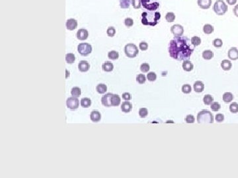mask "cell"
<instances>
[{"label": "cell", "instance_id": "6da1fadb", "mask_svg": "<svg viewBox=\"0 0 238 178\" xmlns=\"http://www.w3.org/2000/svg\"><path fill=\"white\" fill-rule=\"evenodd\" d=\"M194 46L187 36L175 37L169 44V55L177 61L189 60L194 52Z\"/></svg>", "mask_w": 238, "mask_h": 178}, {"label": "cell", "instance_id": "7a4b0ae2", "mask_svg": "<svg viewBox=\"0 0 238 178\" xmlns=\"http://www.w3.org/2000/svg\"><path fill=\"white\" fill-rule=\"evenodd\" d=\"M145 11L142 13V23L146 26L154 27L161 19V14L158 11Z\"/></svg>", "mask_w": 238, "mask_h": 178}, {"label": "cell", "instance_id": "3957f363", "mask_svg": "<svg viewBox=\"0 0 238 178\" xmlns=\"http://www.w3.org/2000/svg\"><path fill=\"white\" fill-rule=\"evenodd\" d=\"M197 122L199 123H213L214 116L210 111L203 110L197 115Z\"/></svg>", "mask_w": 238, "mask_h": 178}, {"label": "cell", "instance_id": "277c9868", "mask_svg": "<svg viewBox=\"0 0 238 178\" xmlns=\"http://www.w3.org/2000/svg\"><path fill=\"white\" fill-rule=\"evenodd\" d=\"M228 7L223 0H217L213 6V10L216 15L222 16L226 14Z\"/></svg>", "mask_w": 238, "mask_h": 178}, {"label": "cell", "instance_id": "5b68a950", "mask_svg": "<svg viewBox=\"0 0 238 178\" xmlns=\"http://www.w3.org/2000/svg\"><path fill=\"white\" fill-rule=\"evenodd\" d=\"M142 6L147 11H155L159 8V0H141Z\"/></svg>", "mask_w": 238, "mask_h": 178}, {"label": "cell", "instance_id": "8992f818", "mask_svg": "<svg viewBox=\"0 0 238 178\" xmlns=\"http://www.w3.org/2000/svg\"><path fill=\"white\" fill-rule=\"evenodd\" d=\"M125 53L128 57L134 58L138 54L139 50L136 45L134 44H132V43H129L125 46Z\"/></svg>", "mask_w": 238, "mask_h": 178}, {"label": "cell", "instance_id": "52a82bcc", "mask_svg": "<svg viewBox=\"0 0 238 178\" xmlns=\"http://www.w3.org/2000/svg\"><path fill=\"white\" fill-rule=\"evenodd\" d=\"M92 46L88 43H81L77 46V52L83 56H87L92 52Z\"/></svg>", "mask_w": 238, "mask_h": 178}, {"label": "cell", "instance_id": "ba28073f", "mask_svg": "<svg viewBox=\"0 0 238 178\" xmlns=\"http://www.w3.org/2000/svg\"><path fill=\"white\" fill-rule=\"evenodd\" d=\"M66 106L71 110H75L79 108L80 101L78 98L74 96L70 97L66 100Z\"/></svg>", "mask_w": 238, "mask_h": 178}, {"label": "cell", "instance_id": "9c48e42d", "mask_svg": "<svg viewBox=\"0 0 238 178\" xmlns=\"http://www.w3.org/2000/svg\"><path fill=\"white\" fill-rule=\"evenodd\" d=\"M171 32L175 37L182 36L184 33V28L181 25H174L171 27Z\"/></svg>", "mask_w": 238, "mask_h": 178}, {"label": "cell", "instance_id": "30bf717a", "mask_svg": "<svg viewBox=\"0 0 238 178\" xmlns=\"http://www.w3.org/2000/svg\"><path fill=\"white\" fill-rule=\"evenodd\" d=\"M89 36V32L87 30L85 29H80L78 30L76 34V37L78 40H85L87 39Z\"/></svg>", "mask_w": 238, "mask_h": 178}, {"label": "cell", "instance_id": "8fae6325", "mask_svg": "<svg viewBox=\"0 0 238 178\" xmlns=\"http://www.w3.org/2000/svg\"><path fill=\"white\" fill-rule=\"evenodd\" d=\"M77 25L78 23L77 20H75L74 19H68L66 22H65L66 29L69 30H74L75 29H76Z\"/></svg>", "mask_w": 238, "mask_h": 178}, {"label": "cell", "instance_id": "7c38bea8", "mask_svg": "<svg viewBox=\"0 0 238 178\" xmlns=\"http://www.w3.org/2000/svg\"><path fill=\"white\" fill-rule=\"evenodd\" d=\"M113 94L111 93H108L107 94H106L105 95H104L102 98H101V103H102L103 105L105 107H111V96H112Z\"/></svg>", "mask_w": 238, "mask_h": 178}, {"label": "cell", "instance_id": "4fadbf2b", "mask_svg": "<svg viewBox=\"0 0 238 178\" xmlns=\"http://www.w3.org/2000/svg\"><path fill=\"white\" fill-rule=\"evenodd\" d=\"M227 56H228V58H230V60L233 61L238 60V50L237 48L233 47L230 48L227 52Z\"/></svg>", "mask_w": 238, "mask_h": 178}, {"label": "cell", "instance_id": "5bb4252c", "mask_svg": "<svg viewBox=\"0 0 238 178\" xmlns=\"http://www.w3.org/2000/svg\"><path fill=\"white\" fill-rule=\"evenodd\" d=\"M212 0H197V4L200 8L202 9H208L212 6Z\"/></svg>", "mask_w": 238, "mask_h": 178}, {"label": "cell", "instance_id": "9a60e30c", "mask_svg": "<svg viewBox=\"0 0 238 178\" xmlns=\"http://www.w3.org/2000/svg\"><path fill=\"white\" fill-rule=\"evenodd\" d=\"M90 65L88 62L85 60H82L78 64V69L81 72H87L89 69Z\"/></svg>", "mask_w": 238, "mask_h": 178}, {"label": "cell", "instance_id": "2e32d148", "mask_svg": "<svg viewBox=\"0 0 238 178\" xmlns=\"http://www.w3.org/2000/svg\"><path fill=\"white\" fill-rule=\"evenodd\" d=\"M90 118L91 120L94 123H97V122L100 121L101 119V114L99 111L93 110L90 114Z\"/></svg>", "mask_w": 238, "mask_h": 178}, {"label": "cell", "instance_id": "e0dca14e", "mask_svg": "<svg viewBox=\"0 0 238 178\" xmlns=\"http://www.w3.org/2000/svg\"><path fill=\"white\" fill-rule=\"evenodd\" d=\"M193 88H194V91H195V92L197 93H201L202 92H203V90L204 89V83L201 81H197L194 83Z\"/></svg>", "mask_w": 238, "mask_h": 178}, {"label": "cell", "instance_id": "ac0fdd59", "mask_svg": "<svg viewBox=\"0 0 238 178\" xmlns=\"http://www.w3.org/2000/svg\"><path fill=\"white\" fill-rule=\"evenodd\" d=\"M132 109V105L128 101H125L122 103L121 105V110L125 113H129Z\"/></svg>", "mask_w": 238, "mask_h": 178}, {"label": "cell", "instance_id": "d6986e66", "mask_svg": "<svg viewBox=\"0 0 238 178\" xmlns=\"http://www.w3.org/2000/svg\"><path fill=\"white\" fill-rule=\"evenodd\" d=\"M182 67H183V69L187 71V72H190L194 68V65L192 64V63L189 60H185L183 61V65H182Z\"/></svg>", "mask_w": 238, "mask_h": 178}, {"label": "cell", "instance_id": "ffe728a7", "mask_svg": "<svg viewBox=\"0 0 238 178\" xmlns=\"http://www.w3.org/2000/svg\"><path fill=\"white\" fill-rule=\"evenodd\" d=\"M111 106H118L120 104L121 98L118 95H113L111 96Z\"/></svg>", "mask_w": 238, "mask_h": 178}, {"label": "cell", "instance_id": "44dd1931", "mask_svg": "<svg viewBox=\"0 0 238 178\" xmlns=\"http://www.w3.org/2000/svg\"><path fill=\"white\" fill-rule=\"evenodd\" d=\"M221 67L224 71H230L232 67V63L228 60H224L221 62Z\"/></svg>", "mask_w": 238, "mask_h": 178}, {"label": "cell", "instance_id": "7402d4cb", "mask_svg": "<svg viewBox=\"0 0 238 178\" xmlns=\"http://www.w3.org/2000/svg\"><path fill=\"white\" fill-rule=\"evenodd\" d=\"M222 99L225 103H230L234 100V95L232 93L226 92L223 95Z\"/></svg>", "mask_w": 238, "mask_h": 178}, {"label": "cell", "instance_id": "603a6c76", "mask_svg": "<svg viewBox=\"0 0 238 178\" xmlns=\"http://www.w3.org/2000/svg\"><path fill=\"white\" fill-rule=\"evenodd\" d=\"M102 69L105 72H111L114 69V65L111 62H106L103 64Z\"/></svg>", "mask_w": 238, "mask_h": 178}, {"label": "cell", "instance_id": "cb8c5ba5", "mask_svg": "<svg viewBox=\"0 0 238 178\" xmlns=\"http://www.w3.org/2000/svg\"><path fill=\"white\" fill-rule=\"evenodd\" d=\"M202 57L204 58V60H210L213 58L214 57V53L212 51L210 50H204L203 52H202Z\"/></svg>", "mask_w": 238, "mask_h": 178}, {"label": "cell", "instance_id": "d4e9b609", "mask_svg": "<svg viewBox=\"0 0 238 178\" xmlns=\"http://www.w3.org/2000/svg\"><path fill=\"white\" fill-rule=\"evenodd\" d=\"M96 90L99 94L103 95L105 94L107 90V86L105 84H99L97 85V87H96Z\"/></svg>", "mask_w": 238, "mask_h": 178}, {"label": "cell", "instance_id": "484cf974", "mask_svg": "<svg viewBox=\"0 0 238 178\" xmlns=\"http://www.w3.org/2000/svg\"><path fill=\"white\" fill-rule=\"evenodd\" d=\"M214 27L211 24H206L203 27V32L206 34H211L214 32Z\"/></svg>", "mask_w": 238, "mask_h": 178}, {"label": "cell", "instance_id": "4316f807", "mask_svg": "<svg viewBox=\"0 0 238 178\" xmlns=\"http://www.w3.org/2000/svg\"><path fill=\"white\" fill-rule=\"evenodd\" d=\"M91 105H92V100H91L90 98H83L82 100H81V106H82L83 108H87L89 107H90Z\"/></svg>", "mask_w": 238, "mask_h": 178}, {"label": "cell", "instance_id": "83f0119b", "mask_svg": "<svg viewBox=\"0 0 238 178\" xmlns=\"http://www.w3.org/2000/svg\"><path fill=\"white\" fill-rule=\"evenodd\" d=\"M81 94H82V90H81L80 88L77 87V86L73 87L72 90H71V95H72V96H74V97H80L81 96Z\"/></svg>", "mask_w": 238, "mask_h": 178}, {"label": "cell", "instance_id": "f1b7e54d", "mask_svg": "<svg viewBox=\"0 0 238 178\" xmlns=\"http://www.w3.org/2000/svg\"><path fill=\"white\" fill-rule=\"evenodd\" d=\"M65 61L69 64H72L75 62V55L72 53H68L65 55Z\"/></svg>", "mask_w": 238, "mask_h": 178}, {"label": "cell", "instance_id": "f546056e", "mask_svg": "<svg viewBox=\"0 0 238 178\" xmlns=\"http://www.w3.org/2000/svg\"><path fill=\"white\" fill-rule=\"evenodd\" d=\"M214 98L211 95H206L204 96L203 102L205 105H211V104L213 102Z\"/></svg>", "mask_w": 238, "mask_h": 178}, {"label": "cell", "instance_id": "4dcf8cb0", "mask_svg": "<svg viewBox=\"0 0 238 178\" xmlns=\"http://www.w3.org/2000/svg\"><path fill=\"white\" fill-rule=\"evenodd\" d=\"M108 57L109 58L110 60H118L119 57V53L118 52H116L115 50L110 51V52L108 53Z\"/></svg>", "mask_w": 238, "mask_h": 178}, {"label": "cell", "instance_id": "1f68e13d", "mask_svg": "<svg viewBox=\"0 0 238 178\" xmlns=\"http://www.w3.org/2000/svg\"><path fill=\"white\" fill-rule=\"evenodd\" d=\"M165 20L168 22H172L175 20V15L173 12H168L165 15Z\"/></svg>", "mask_w": 238, "mask_h": 178}, {"label": "cell", "instance_id": "d6a6232c", "mask_svg": "<svg viewBox=\"0 0 238 178\" xmlns=\"http://www.w3.org/2000/svg\"><path fill=\"white\" fill-rule=\"evenodd\" d=\"M130 6V0H120V7L122 9H128Z\"/></svg>", "mask_w": 238, "mask_h": 178}, {"label": "cell", "instance_id": "836d02e7", "mask_svg": "<svg viewBox=\"0 0 238 178\" xmlns=\"http://www.w3.org/2000/svg\"><path fill=\"white\" fill-rule=\"evenodd\" d=\"M191 43L194 46V47L198 46L200 44H201V38L199 36H193L192 37L191 39Z\"/></svg>", "mask_w": 238, "mask_h": 178}, {"label": "cell", "instance_id": "e575fe53", "mask_svg": "<svg viewBox=\"0 0 238 178\" xmlns=\"http://www.w3.org/2000/svg\"><path fill=\"white\" fill-rule=\"evenodd\" d=\"M181 90L184 94H189L191 93L192 88L191 85H189V84H185V85H183L182 86Z\"/></svg>", "mask_w": 238, "mask_h": 178}, {"label": "cell", "instance_id": "d590c367", "mask_svg": "<svg viewBox=\"0 0 238 178\" xmlns=\"http://www.w3.org/2000/svg\"><path fill=\"white\" fill-rule=\"evenodd\" d=\"M230 111L233 114L238 112V104L237 102H233L230 106Z\"/></svg>", "mask_w": 238, "mask_h": 178}, {"label": "cell", "instance_id": "8d00e7d4", "mask_svg": "<svg viewBox=\"0 0 238 178\" xmlns=\"http://www.w3.org/2000/svg\"><path fill=\"white\" fill-rule=\"evenodd\" d=\"M148 115V110L146 108H141L139 110V116L140 118H144Z\"/></svg>", "mask_w": 238, "mask_h": 178}, {"label": "cell", "instance_id": "74e56055", "mask_svg": "<svg viewBox=\"0 0 238 178\" xmlns=\"http://www.w3.org/2000/svg\"><path fill=\"white\" fill-rule=\"evenodd\" d=\"M147 78L150 82H154L157 79V75L156 74V73L151 71V72L148 73V74L147 75Z\"/></svg>", "mask_w": 238, "mask_h": 178}, {"label": "cell", "instance_id": "f35d334b", "mask_svg": "<svg viewBox=\"0 0 238 178\" xmlns=\"http://www.w3.org/2000/svg\"><path fill=\"white\" fill-rule=\"evenodd\" d=\"M150 69V65L147 63H144L140 65V71L143 73H148Z\"/></svg>", "mask_w": 238, "mask_h": 178}, {"label": "cell", "instance_id": "ab89813d", "mask_svg": "<svg viewBox=\"0 0 238 178\" xmlns=\"http://www.w3.org/2000/svg\"><path fill=\"white\" fill-rule=\"evenodd\" d=\"M136 81L140 84H144L146 83V77L144 74H138L136 77Z\"/></svg>", "mask_w": 238, "mask_h": 178}, {"label": "cell", "instance_id": "60d3db41", "mask_svg": "<svg viewBox=\"0 0 238 178\" xmlns=\"http://www.w3.org/2000/svg\"><path fill=\"white\" fill-rule=\"evenodd\" d=\"M220 108H221V106H220V104L218 102H212L211 104V108L213 111H219L220 110Z\"/></svg>", "mask_w": 238, "mask_h": 178}, {"label": "cell", "instance_id": "b9f144b4", "mask_svg": "<svg viewBox=\"0 0 238 178\" xmlns=\"http://www.w3.org/2000/svg\"><path fill=\"white\" fill-rule=\"evenodd\" d=\"M212 44H213V46L215 48H220L223 45V42L222 40L220 39H216L213 40V42H212Z\"/></svg>", "mask_w": 238, "mask_h": 178}, {"label": "cell", "instance_id": "7bdbcfd3", "mask_svg": "<svg viewBox=\"0 0 238 178\" xmlns=\"http://www.w3.org/2000/svg\"><path fill=\"white\" fill-rule=\"evenodd\" d=\"M131 3L134 8L136 9H140L142 6L141 0H132Z\"/></svg>", "mask_w": 238, "mask_h": 178}, {"label": "cell", "instance_id": "ee69618b", "mask_svg": "<svg viewBox=\"0 0 238 178\" xmlns=\"http://www.w3.org/2000/svg\"><path fill=\"white\" fill-rule=\"evenodd\" d=\"M107 34L109 37H113L116 34V29H115V27H108L107 30Z\"/></svg>", "mask_w": 238, "mask_h": 178}, {"label": "cell", "instance_id": "f6af8a7d", "mask_svg": "<svg viewBox=\"0 0 238 178\" xmlns=\"http://www.w3.org/2000/svg\"><path fill=\"white\" fill-rule=\"evenodd\" d=\"M184 120L187 123H194V121H195V118H194V116L189 114V115H187L186 116Z\"/></svg>", "mask_w": 238, "mask_h": 178}, {"label": "cell", "instance_id": "bcb514c9", "mask_svg": "<svg viewBox=\"0 0 238 178\" xmlns=\"http://www.w3.org/2000/svg\"><path fill=\"white\" fill-rule=\"evenodd\" d=\"M125 25L126 27H131L133 26L134 25V21L132 19H131L130 17L126 18L125 20Z\"/></svg>", "mask_w": 238, "mask_h": 178}, {"label": "cell", "instance_id": "7dc6e473", "mask_svg": "<svg viewBox=\"0 0 238 178\" xmlns=\"http://www.w3.org/2000/svg\"><path fill=\"white\" fill-rule=\"evenodd\" d=\"M215 119L218 123H222L224 120V116L222 114H218L215 117Z\"/></svg>", "mask_w": 238, "mask_h": 178}, {"label": "cell", "instance_id": "c3c4849f", "mask_svg": "<svg viewBox=\"0 0 238 178\" xmlns=\"http://www.w3.org/2000/svg\"><path fill=\"white\" fill-rule=\"evenodd\" d=\"M139 48H140V49L142 51H146L148 50V43L146 42H142L140 43V44H139Z\"/></svg>", "mask_w": 238, "mask_h": 178}, {"label": "cell", "instance_id": "681fc988", "mask_svg": "<svg viewBox=\"0 0 238 178\" xmlns=\"http://www.w3.org/2000/svg\"><path fill=\"white\" fill-rule=\"evenodd\" d=\"M122 97H123V98L125 100L128 101V100H131L132 96H131V95H130V93L126 92V93H124L123 94Z\"/></svg>", "mask_w": 238, "mask_h": 178}, {"label": "cell", "instance_id": "f907efd6", "mask_svg": "<svg viewBox=\"0 0 238 178\" xmlns=\"http://www.w3.org/2000/svg\"><path fill=\"white\" fill-rule=\"evenodd\" d=\"M237 0H226L227 3L230 6H234V5L236 4Z\"/></svg>", "mask_w": 238, "mask_h": 178}, {"label": "cell", "instance_id": "816d5d0a", "mask_svg": "<svg viewBox=\"0 0 238 178\" xmlns=\"http://www.w3.org/2000/svg\"><path fill=\"white\" fill-rule=\"evenodd\" d=\"M234 15L236 16L237 17H238V4L236 5L234 7Z\"/></svg>", "mask_w": 238, "mask_h": 178}, {"label": "cell", "instance_id": "f5cc1de1", "mask_svg": "<svg viewBox=\"0 0 238 178\" xmlns=\"http://www.w3.org/2000/svg\"><path fill=\"white\" fill-rule=\"evenodd\" d=\"M66 73H67V76H66V78H68V74H70V73H68V70H66Z\"/></svg>", "mask_w": 238, "mask_h": 178}]
</instances>
